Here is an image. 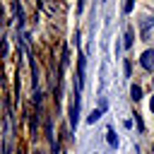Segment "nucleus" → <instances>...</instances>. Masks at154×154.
<instances>
[{
  "mask_svg": "<svg viewBox=\"0 0 154 154\" xmlns=\"http://www.w3.org/2000/svg\"><path fill=\"white\" fill-rule=\"evenodd\" d=\"M130 46H132V26L125 29V48H130Z\"/></svg>",
  "mask_w": 154,
  "mask_h": 154,
  "instance_id": "4",
  "label": "nucleus"
},
{
  "mask_svg": "<svg viewBox=\"0 0 154 154\" xmlns=\"http://www.w3.org/2000/svg\"><path fill=\"white\" fill-rule=\"evenodd\" d=\"M130 96H132L135 101H140V99H142V87H140V84H132V89H130Z\"/></svg>",
  "mask_w": 154,
  "mask_h": 154,
  "instance_id": "3",
  "label": "nucleus"
},
{
  "mask_svg": "<svg viewBox=\"0 0 154 154\" xmlns=\"http://www.w3.org/2000/svg\"><path fill=\"white\" fill-rule=\"evenodd\" d=\"M101 113H103V111H101V108H94V111H91V116H89V118H87V120H89V123H96V120H99V118H101Z\"/></svg>",
  "mask_w": 154,
  "mask_h": 154,
  "instance_id": "5",
  "label": "nucleus"
},
{
  "mask_svg": "<svg viewBox=\"0 0 154 154\" xmlns=\"http://www.w3.org/2000/svg\"><path fill=\"white\" fill-rule=\"evenodd\" d=\"M140 65H142L144 70H154V51H152V48H147V51L142 53V58H140Z\"/></svg>",
  "mask_w": 154,
  "mask_h": 154,
  "instance_id": "1",
  "label": "nucleus"
},
{
  "mask_svg": "<svg viewBox=\"0 0 154 154\" xmlns=\"http://www.w3.org/2000/svg\"><path fill=\"white\" fill-rule=\"evenodd\" d=\"M132 7H135V2L130 0V2H125V5H123V12H125V14H130V12H132Z\"/></svg>",
  "mask_w": 154,
  "mask_h": 154,
  "instance_id": "7",
  "label": "nucleus"
},
{
  "mask_svg": "<svg viewBox=\"0 0 154 154\" xmlns=\"http://www.w3.org/2000/svg\"><path fill=\"white\" fill-rule=\"evenodd\" d=\"M106 135H108V144H111V147H116V144H118V137L113 135V128H108V130H106Z\"/></svg>",
  "mask_w": 154,
  "mask_h": 154,
  "instance_id": "6",
  "label": "nucleus"
},
{
  "mask_svg": "<svg viewBox=\"0 0 154 154\" xmlns=\"http://www.w3.org/2000/svg\"><path fill=\"white\" fill-rule=\"evenodd\" d=\"M154 24V19L152 17H142V22H140V29H142V38H147V34H149V26Z\"/></svg>",
  "mask_w": 154,
  "mask_h": 154,
  "instance_id": "2",
  "label": "nucleus"
},
{
  "mask_svg": "<svg viewBox=\"0 0 154 154\" xmlns=\"http://www.w3.org/2000/svg\"><path fill=\"white\" fill-rule=\"evenodd\" d=\"M149 108H152V113H154V96H152V101H149Z\"/></svg>",
  "mask_w": 154,
  "mask_h": 154,
  "instance_id": "8",
  "label": "nucleus"
}]
</instances>
